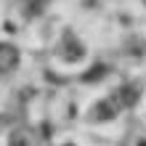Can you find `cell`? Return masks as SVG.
<instances>
[{
    "label": "cell",
    "mask_w": 146,
    "mask_h": 146,
    "mask_svg": "<svg viewBox=\"0 0 146 146\" xmlns=\"http://www.w3.org/2000/svg\"><path fill=\"white\" fill-rule=\"evenodd\" d=\"M114 114H117V104H114V101H106V98H104V101H98V104L90 109V119H96V122L111 119Z\"/></svg>",
    "instance_id": "1"
},
{
    "label": "cell",
    "mask_w": 146,
    "mask_h": 146,
    "mask_svg": "<svg viewBox=\"0 0 146 146\" xmlns=\"http://www.w3.org/2000/svg\"><path fill=\"white\" fill-rule=\"evenodd\" d=\"M138 96H141V90H138V85H122V88L117 90V101L122 106H133L135 101H138Z\"/></svg>",
    "instance_id": "3"
},
{
    "label": "cell",
    "mask_w": 146,
    "mask_h": 146,
    "mask_svg": "<svg viewBox=\"0 0 146 146\" xmlns=\"http://www.w3.org/2000/svg\"><path fill=\"white\" fill-rule=\"evenodd\" d=\"M66 146H72V143H66Z\"/></svg>",
    "instance_id": "4"
},
{
    "label": "cell",
    "mask_w": 146,
    "mask_h": 146,
    "mask_svg": "<svg viewBox=\"0 0 146 146\" xmlns=\"http://www.w3.org/2000/svg\"><path fill=\"white\" fill-rule=\"evenodd\" d=\"M19 64V53L13 45H0V72H11Z\"/></svg>",
    "instance_id": "2"
}]
</instances>
